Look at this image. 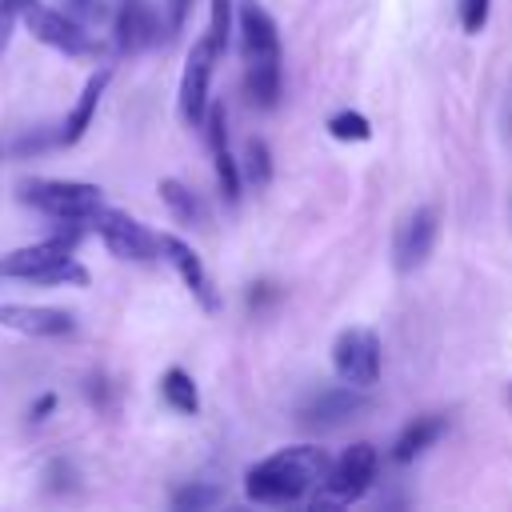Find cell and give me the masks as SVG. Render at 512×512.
Returning <instances> with one entry per match:
<instances>
[{
  "label": "cell",
  "mask_w": 512,
  "mask_h": 512,
  "mask_svg": "<svg viewBox=\"0 0 512 512\" xmlns=\"http://www.w3.org/2000/svg\"><path fill=\"white\" fill-rule=\"evenodd\" d=\"M160 396L168 400V408H176L184 416H196L200 412V392H196V384H192V376L184 368H168L160 376Z\"/></svg>",
  "instance_id": "19"
},
{
  "label": "cell",
  "mask_w": 512,
  "mask_h": 512,
  "mask_svg": "<svg viewBox=\"0 0 512 512\" xmlns=\"http://www.w3.org/2000/svg\"><path fill=\"white\" fill-rule=\"evenodd\" d=\"M224 500V488H216V484H188V488H176L172 492V508H192V512H204V508H212V504H220Z\"/></svg>",
  "instance_id": "22"
},
{
  "label": "cell",
  "mask_w": 512,
  "mask_h": 512,
  "mask_svg": "<svg viewBox=\"0 0 512 512\" xmlns=\"http://www.w3.org/2000/svg\"><path fill=\"white\" fill-rule=\"evenodd\" d=\"M212 164H216V184H220V196L228 204L240 200V184H244V172H240V160L228 152V148H216L212 152Z\"/></svg>",
  "instance_id": "21"
},
{
  "label": "cell",
  "mask_w": 512,
  "mask_h": 512,
  "mask_svg": "<svg viewBox=\"0 0 512 512\" xmlns=\"http://www.w3.org/2000/svg\"><path fill=\"white\" fill-rule=\"evenodd\" d=\"M444 436V420L440 416H416L412 424L400 428V436L392 440V460L396 464H412L424 448H432Z\"/></svg>",
  "instance_id": "17"
},
{
  "label": "cell",
  "mask_w": 512,
  "mask_h": 512,
  "mask_svg": "<svg viewBox=\"0 0 512 512\" xmlns=\"http://www.w3.org/2000/svg\"><path fill=\"white\" fill-rule=\"evenodd\" d=\"M24 24H28V32H32L40 44H48V48H56V52H64V56H92V52H96V40H92L72 16L56 12V8H48V4L28 0Z\"/></svg>",
  "instance_id": "7"
},
{
  "label": "cell",
  "mask_w": 512,
  "mask_h": 512,
  "mask_svg": "<svg viewBox=\"0 0 512 512\" xmlns=\"http://www.w3.org/2000/svg\"><path fill=\"white\" fill-rule=\"evenodd\" d=\"M376 468H380V456H376L372 444H352V448H344V452L328 464V472H324V480H320V492H316V504H352V500H360V496L372 488Z\"/></svg>",
  "instance_id": "3"
},
{
  "label": "cell",
  "mask_w": 512,
  "mask_h": 512,
  "mask_svg": "<svg viewBox=\"0 0 512 512\" xmlns=\"http://www.w3.org/2000/svg\"><path fill=\"white\" fill-rule=\"evenodd\" d=\"M204 140H208L212 152L228 148V112H224V104H208V112H204Z\"/></svg>",
  "instance_id": "26"
},
{
  "label": "cell",
  "mask_w": 512,
  "mask_h": 512,
  "mask_svg": "<svg viewBox=\"0 0 512 512\" xmlns=\"http://www.w3.org/2000/svg\"><path fill=\"white\" fill-rule=\"evenodd\" d=\"M488 8H492V0H460V24H464V32H480L488 24Z\"/></svg>",
  "instance_id": "28"
},
{
  "label": "cell",
  "mask_w": 512,
  "mask_h": 512,
  "mask_svg": "<svg viewBox=\"0 0 512 512\" xmlns=\"http://www.w3.org/2000/svg\"><path fill=\"white\" fill-rule=\"evenodd\" d=\"M208 36H212L216 52L224 56V48L232 40V0H208Z\"/></svg>",
  "instance_id": "24"
},
{
  "label": "cell",
  "mask_w": 512,
  "mask_h": 512,
  "mask_svg": "<svg viewBox=\"0 0 512 512\" xmlns=\"http://www.w3.org/2000/svg\"><path fill=\"white\" fill-rule=\"evenodd\" d=\"M236 32H240V52H244V60L280 56V32H276V20L268 16L264 4L240 0V8H236Z\"/></svg>",
  "instance_id": "11"
},
{
  "label": "cell",
  "mask_w": 512,
  "mask_h": 512,
  "mask_svg": "<svg viewBox=\"0 0 512 512\" xmlns=\"http://www.w3.org/2000/svg\"><path fill=\"white\" fill-rule=\"evenodd\" d=\"M332 456L316 444H292L244 472V496L252 504H296L320 488Z\"/></svg>",
  "instance_id": "1"
},
{
  "label": "cell",
  "mask_w": 512,
  "mask_h": 512,
  "mask_svg": "<svg viewBox=\"0 0 512 512\" xmlns=\"http://www.w3.org/2000/svg\"><path fill=\"white\" fill-rule=\"evenodd\" d=\"M280 56H264V60H248L244 68V96L252 108H276L280 104Z\"/></svg>",
  "instance_id": "15"
},
{
  "label": "cell",
  "mask_w": 512,
  "mask_h": 512,
  "mask_svg": "<svg viewBox=\"0 0 512 512\" xmlns=\"http://www.w3.org/2000/svg\"><path fill=\"white\" fill-rule=\"evenodd\" d=\"M160 252H164V260L176 268V276L184 280V288L196 296V304L204 308V312H216L220 308V292L212 288V276H208V268H204V260L180 240V236H160Z\"/></svg>",
  "instance_id": "10"
},
{
  "label": "cell",
  "mask_w": 512,
  "mask_h": 512,
  "mask_svg": "<svg viewBox=\"0 0 512 512\" xmlns=\"http://www.w3.org/2000/svg\"><path fill=\"white\" fill-rule=\"evenodd\" d=\"M192 12V0H168V32H180Z\"/></svg>",
  "instance_id": "29"
},
{
  "label": "cell",
  "mask_w": 512,
  "mask_h": 512,
  "mask_svg": "<svg viewBox=\"0 0 512 512\" xmlns=\"http://www.w3.org/2000/svg\"><path fill=\"white\" fill-rule=\"evenodd\" d=\"M32 284H76V288H84V284H88V268H84V264H76L72 256H64V260L48 264L44 272H36V276H32Z\"/></svg>",
  "instance_id": "23"
},
{
  "label": "cell",
  "mask_w": 512,
  "mask_h": 512,
  "mask_svg": "<svg viewBox=\"0 0 512 512\" xmlns=\"http://www.w3.org/2000/svg\"><path fill=\"white\" fill-rule=\"evenodd\" d=\"M364 408H368L364 388L340 384V388H324V392H316V396L300 408V420H304V424H316V428H340L344 420H352V416L364 412Z\"/></svg>",
  "instance_id": "13"
},
{
  "label": "cell",
  "mask_w": 512,
  "mask_h": 512,
  "mask_svg": "<svg viewBox=\"0 0 512 512\" xmlns=\"http://www.w3.org/2000/svg\"><path fill=\"white\" fill-rule=\"evenodd\" d=\"M216 60H220V52H216L212 36H200V40L188 48L184 76H180V116H184V124H192V128L204 124V112H208V84H212Z\"/></svg>",
  "instance_id": "6"
},
{
  "label": "cell",
  "mask_w": 512,
  "mask_h": 512,
  "mask_svg": "<svg viewBox=\"0 0 512 512\" xmlns=\"http://www.w3.org/2000/svg\"><path fill=\"white\" fill-rule=\"evenodd\" d=\"M156 192H160V200L168 204V212L180 220V224H204V204H200V196L192 192V188H184L180 180H172V176H164L160 184H156Z\"/></svg>",
  "instance_id": "18"
},
{
  "label": "cell",
  "mask_w": 512,
  "mask_h": 512,
  "mask_svg": "<svg viewBox=\"0 0 512 512\" xmlns=\"http://www.w3.org/2000/svg\"><path fill=\"white\" fill-rule=\"evenodd\" d=\"M108 80H112V72H108V68H100V72H92V76H88V84H84L80 100L72 104V112H68V120H64L60 144H76V140L88 132V124H92V116H96V108H100V96H104V88H108Z\"/></svg>",
  "instance_id": "16"
},
{
  "label": "cell",
  "mask_w": 512,
  "mask_h": 512,
  "mask_svg": "<svg viewBox=\"0 0 512 512\" xmlns=\"http://www.w3.org/2000/svg\"><path fill=\"white\" fill-rule=\"evenodd\" d=\"M88 224L96 228V236L104 240V248H108L112 256H120V260L144 264V260H156V252H160V236H152L140 220H132V216L120 212V208H104V204H100Z\"/></svg>",
  "instance_id": "5"
},
{
  "label": "cell",
  "mask_w": 512,
  "mask_h": 512,
  "mask_svg": "<svg viewBox=\"0 0 512 512\" xmlns=\"http://www.w3.org/2000/svg\"><path fill=\"white\" fill-rule=\"evenodd\" d=\"M24 8H28V0H0V56L16 32V20H24Z\"/></svg>",
  "instance_id": "27"
},
{
  "label": "cell",
  "mask_w": 512,
  "mask_h": 512,
  "mask_svg": "<svg viewBox=\"0 0 512 512\" xmlns=\"http://www.w3.org/2000/svg\"><path fill=\"white\" fill-rule=\"evenodd\" d=\"M52 408H56V396H52V392H44V396H40V400L32 404V420H44V416H48Z\"/></svg>",
  "instance_id": "30"
},
{
  "label": "cell",
  "mask_w": 512,
  "mask_h": 512,
  "mask_svg": "<svg viewBox=\"0 0 512 512\" xmlns=\"http://www.w3.org/2000/svg\"><path fill=\"white\" fill-rule=\"evenodd\" d=\"M0 324L24 336H72L76 316L64 308H44V304H0Z\"/></svg>",
  "instance_id": "12"
},
{
  "label": "cell",
  "mask_w": 512,
  "mask_h": 512,
  "mask_svg": "<svg viewBox=\"0 0 512 512\" xmlns=\"http://www.w3.org/2000/svg\"><path fill=\"white\" fill-rule=\"evenodd\" d=\"M240 172H244V180H248V184H256V188H264V184L272 180V152H268V144H264L260 136H252V140L244 144Z\"/></svg>",
  "instance_id": "20"
},
{
  "label": "cell",
  "mask_w": 512,
  "mask_h": 512,
  "mask_svg": "<svg viewBox=\"0 0 512 512\" xmlns=\"http://www.w3.org/2000/svg\"><path fill=\"white\" fill-rule=\"evenodd\" d=\"M332 368L352 388H376L380 384V336L372 328H344L332 340Z\"/></svg>",
  "instance_id": "4"
},
{
  "label": "cell",
  "mask_w": 512,
  "mask_h": 512,
  "mask_svg": "<svg viewBox=\"0 0 512 512\" xmlns=\"http://www.w3.org/2000/svg\"><path fill=\"white\" fill-rule=\"evenodd\" d=\"M436 236H440V216H436V208H428V204L412 208V212L396 224V240H392L396 268H400V272H416V268L432 256Z\"/></svg>",
  "instance_id": "8"
},
{
  "label": "cell",
  "mask_w": 512,
  "mask_h": 512,
  "mask_svg": "<svg viewBox=\"0 0 512 512\" xmlns=\"http://www.w3.org/2000/svg\"><path fill=\"white\" fill-rule=\"evenodd\" d=\"M328 132H332L336 140H368V136H372V124H368L364 112L344 108V112H336V116L328 120Z\"/></svg>",
  "instance_id": "25"
},
{
  "label": "cell",
  "mask_w": 512,
  "mask_h": 512,
  "mask_svg": "<svg viewBox=\"0 0 512 512\" xmlns=\"http://www.w3.org/2000/svg\"><path fill=\"white\" fill-rule=\"evenodd\" d=\"M160 40V20L144 0H124L116 12V48L120 52H140Z\"/></svg>",
  "instance_id": "14"
},
{
  "label": "cell",
  "mask_w": 512,
  "mask_h": 512,
  "mask_svg": "<svg viewBox=\"0 0 512 512\" xmlns=\"http://www.w3.org/2000/svg\"><path fill=\"white\" fill-rule=\"evenodd\" d=\"M80 236H84V224H72V228L56 232V236H48V240H40V244L16 248V252L0 256V276L32 280V276H36V272H44L48 264H56V260L72 256V248H76V240H80Z\"/></svg>",
  "instance_id": "9"
},
{
  "label": "cell",
  "mask_w": 512,
  "mask_h": 512,
  "mask_svg": "<svg viewBox=\"0 0 512 512\" xmlns=\"http://www.w3.org/2000/svg\"><path fill=\"white\" fill-rule=\"evenodd\" d=\"M20 200L32 204L44 216L64 220V224H88L96 216V208L104 204L100 188L88 184V180H44V176L24 180L20 184Z\"/></svg>",
  "instance_id": "2"
}]
</instances>
